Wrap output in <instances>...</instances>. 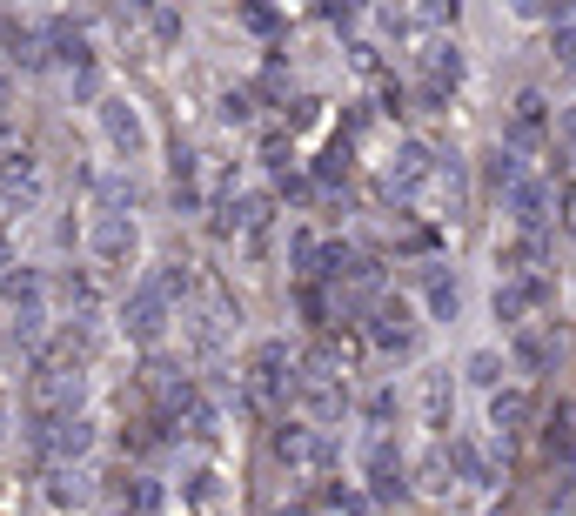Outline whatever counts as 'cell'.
I'll return each instance as SVG.
<instances>
[{
    "mask_svg": "<svg viewBox=\"0 0 576 516\" xmlns=\"http://www.w3.org/2000/svg\"><path fill=\"white\" fill-rule=\"evenodd\" d=\"M0 195L14 208H34L41 202V161L34 155H0Z\"/></svg>",
    "mask_w": 576,
    "mask_h": 516,
    "instance_id": "obj_10",
    "label": "cell"
},
{
    "mask_svg": "<svg viewBox=\"0 0 576 516\" xmlns=\"http://www.w3.org/2000/svg\"><path fill=\"white\" fill-rule=\"evenodd\" d=\"M121 329H128V342L155 349L161 329H168V289H161V282H141V289L121 302Z\"/></svg>",
    "mask_w": 576,
    "mask_h": 516,
    "instance_id": "obj_4",
    "label": "cell"
},
{
    "mask_svg": "<svg viewBox=\"0 0 576 516\" xmlns=\"http://www.w3.org/2000/svg\"><path fill=\"white\" fill-rule=\"evenodd\" d=\"M530 416H536V403L523 396V389H496V396H489V429H496V436L530 429Z\"/></svg>",
    "mask_w": 576,
    "mask_h": 516,
    "instance_id": "obj_13",
    "label": "cell"
},
{
    "mask_svg": "<svg viewBox=\"0 0 576 516\" xmlns=\"http://www.w3.org/2000/svg\"><path fill=\"white\" fill-rule=\"evenodd\" d=\"M422 416H429V429H449V376L443 369H429V382H422Z\"/></svg>",
    "mask_w": 576,
    "mask_h": 516,
    "instance_id": "obj_15",
    "label": "cell"
},
{
    "mask_svg": "<svg viewBox=\"0 0 576 516\" xmlns=\"http://www.w3.org/2000/svg\"><path fill=\"white\" fill-rule=\"evenodd\" d=\"M7 423H14V409H7V403H0V443H7Z\"/></svg>",
    "mask_w": 576,
    "mask_h": 516,
    "instance_id": "obj_20",
    "label": "cell"
},
{
    "mask_svg": "<svg viewBox=\"0 0 576 516\" xmlns=\"http://www.w3.org/2000/svg\"><path fill=\"white\" fill-rule=\"evenodd\" d=\"M543 302H550V275H523V282H503V289H496V322L523 329V322H530Z\"/></svg>",
    "mask_w": 576,
    "mask_h": 516,
    "instance_id": "obj_8",
    "label": "cell"
},
{
    "mask_svg": "<svg viewBox=\"0 0 576 516\" xmlns=\"http://www.w3.org/2000/svg\"><path fill=\"white\" fill-rule=\"evenodd\" d=\"M550 54L563 61V68H576V14H556V27H550Z\"/></svg>",
    "mask_w": 576,
    "mask_h": 516,
    "instance_id": "obj_17",
    "label": "cell"
},
{
    "mask_svg": "<svg viewBox=\"0 0 576 516\" xmlns=\"http://www.w3.org/2000/svg\"><path fill=\"white\" fill-rule=\"evenodd\" d=\"M362 476H369V490H376L382 503L402 496V456H396L389 436H369V443H362Z\"/></svg>",
    "mask_w": 576,
    "mask_h": 516,
    "instance_id": "obj_9",
    "label": "cell"
},
{
    "mask_svg": "<svg viewBox=\"0 0 576 516\" xmlns=\"http://www.w3.org/2000/svg\"><path fill=\"white\" fill-rule=\"evenodd\" d=\"M101 135H108V148L121 161H148V148H155L148 121L134 108V94H101Z\"/></svg>",
    "mask_w": 576,
    "mask_h": 516,
    "instance_id": "obj_1",
    "label": "cell"
},
{
    "mask_svg": "<svg viewBox=\"0 0 576 516\" xmlns=\"http://www.w3.org/2000/svg\"><path fill=\"white\" fill-rule=\"evenodd\" d=\"M248 376H255V396L275 403V396L288 389V349H282V342H262V349L248 356Z\"/></svg>",
    "mask_w": 576,
    "mask_h": 516,
    "instance_id": "obj_11",
    "label": "cell"
},
{
    "mask_svg": "<svg viewBox=\"0 0 576 516\" xmlns=\"http://www.w3.org/2000/svg\"><path fill=\"white\" fill-rule=\"evenodd\" d=\"M503 202H510V215H516V235H543V228H550V208H556V188L543 175H523Z\"/></svg>",
    "mask_w": 576,
    "mask_h": 516,
    "instance_id": "obj_6",
    "label": "cell"
},
{
    "mask_svg": "<svg viewBox=\"0 0 576 516\" xmlns=\"http://www.w3.org/2000/svg\"><path fill=\"white\" fill-rule=\"evenodd\" d=\"M463 369H469V382H483V389H503V376H510V362L496 356V349H476Z\"/></svg>",
    "mask_w": 576,
    "mask_h": 516,
    "instance_id": "obj_16",
    "label": "cell"
},
{
    "mask_svg": "<svg viewBox=\"0 0 576 516\" xmlns=\"http://www.w3.org/2000/svg\"><path fill=\"white\" fill-rule=\"evenodd\" d=\"M536 141H543V94H523V101H516V114H510V135H503V148H516V155H523V148H536Z\"/></svg>",
    "mask_w": 576,
    "mask_h": 516,
    "instance_id": "obj_14",
    "label": "cell"
},
{
    "mask_svg": "<svg viewBox=\"0 0 576 516\" xmlns=\"http://www.w3.org/2000/svg\"><path fill=\"white\" fill-rule=\"evenodd\" d=\"M416 476H422V490H429V496H443L449 490V449H429Z\"/></svg>",
    "mask_w": 576,
    "mask_h": 516,
    "instance_id": "obj_18",
    "label": "cell"
},
{
    "mask_svg": "<svg viewBox=\"0 0 576 516\" xmlns=\"http://www.w3.org/2000/svg\"><path fill=\"white\" fill-rule=\"evenodd\" d=\"M436 168H443V161L429 155L422 141H396V155H389L382 181H389V195H422V188L436 181Z\"/></svg>",
    "mask_w": 576,
    "mask_h": 516,
    "instance_id": "obj_5",
    "label": "cell"
},
{
    "mask_svg": "<svg viewBox=\"0 0 576 516\" xmlns=\"http://www.w3.org/2000/svg\"><path fill=\"white\" fill-rule=\"evenodd\" d=\"M456 302H463V295H456V282H449L443 269H429V309H436V315H456Z\"/></svg>",
    "mask_w": 576,
    "mask_h": 516,
    "instance_id": "obj_19",
    "label": "cell"
},
{
    "mask_svg": "<svg viewBox=\"0 0 576 516\" xmlns=\"http://www.w3.org/2000/svg\"><path fill=\"white\" fill-rule=\"evenodd\" d=\"M7 315H14V336L21 342H41L47 336V282L34 269H7Z\"/></svg>",
    "mask_w": 576,
    "mask_h": 516,
    "instance_id": "obj_2",
    "label": "cell"
},
{
    "mask_svg": "<svg viewBox=\"0 0 576 516\" xmlns=\"http://www.w3.org/2000/svg\"><path fill=\"white\" fill-rule=\"evenodd\" d=\"M88 248H94L101 269H134V255H141V228H134V215H94Z\"/></svg>",
    "mask_w": 576,
    "mask_h": 516,
    "instance_id": "obj_3",
    "label": "cell"
},
{
    "mask_svg": "<svg viewBox=\"0 0 576 516\" xmlns=\"http://www.w3.org/2000/svg\"><path fill=\"white\" fill-rule=\"evenodd\" d=\"M275 456H282L288 470H329V436L322 429H309V423H282L275 429Z\"/></svg>",
    "mask_w": 576,
    "mask_h": 516,
    "instance_id": "obj_7",
    "label": "cell"
},
{
    "mask_svg": "<svg viewBox=\"0 0 576 516\" xmlns=\"http://www.w3.org/2000/svg\"><path fill=\"white\" fill-rule=\"evenodd\" d=\"M376 349H396V356L416 349V315L402 309V302H382L376 309Z\"/></svg>",
    "mask_w": 576,
    "mask_h": 516,
    "instance_id": "obj_12",
    "label": "cell"
}]
</instances>
